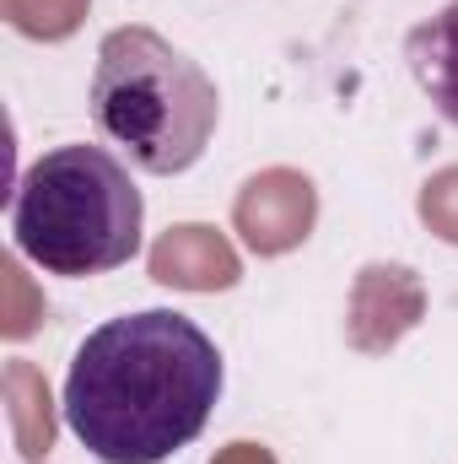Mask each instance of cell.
Segmentation results:
<instances>
[{
	"instance_id": "6da1fadb",
	"label": "cell",
	"mask_w": 458,
	"mask_h": 464,
	"mask_svg": "<svg viewBox=\"0 0 458 464\" xmlns=\"http://www.w3.org/2000/svg\"><path fill=\"white\" fill-rule=\"evenodd\" d=\"M222 383V351L195 319L140 308L76 346L60 411L98 464H162L205 432Z\"/></svg>"
},
{
	"instance_id": "7a4b0ae2",
	"label": "cell",
	"mask_w": 458,
	"mask_h": 464,
	"mask_svg": "<svg viewBox=\"0 0 458 464\" xmlns=\"http://www.w3.org/2000/svg\"><path fill=\"white\" fill-rule=\"evenodd\" d=\"M146 200L103 146L43 151L11 195V243L49 276H109L140 254Z\"/></svg>"
},
{
	"instance_id": "3957f363",
	"label": "cell",
	"mask_w": 458,
	"mask_h": 464,
	"mask_svg": "<svg viewBox=\"0 0 458 464\" xmlns=\"http://www.w3.org/2000/svg\"><path fill=\"white\" fill-rule=\"evenodd\" d=\"M216 82L157 27H114L103 38L92 119L140 173H189L216 135Z\"/></svg>"
},
{
	"instance_id": "277c9868",
	"label": "cell",
	"mask_w": 458,
	"mask_h": 464,
	"mask_svg": "<svg viewBox=\"0 0 458 464\" xmlns=\"http://www.w3.org/2000/svg\"><path fill=\"white\" fill-rule=\"evenodd\" d=\"M405 60H410L415 87L432 98V109L458 130V0H448L421 27H410Z\"/></svg>"
}]
</instances>
